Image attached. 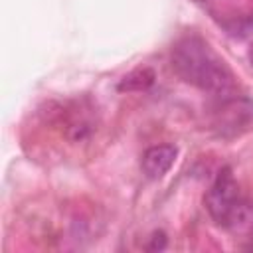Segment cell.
<instances>
[{"label": "cell", "instance_id": "7", "mask_svg": "<svg viewBox=\"0 0 253 253\" xmlns=\"http://www.w3.org/2000/svg\"><path fill=\"white\" fill-rule=\"evenodd\" d=\"M196 2H208V0H196Z\"/></svg>", "mask_w": 253, "mask_h": 253}, {"label": "cell", "instance_id": "1", "mask_svg": "<svg viewBox=\"0 0 253 253\" xmlns=\"http://www.w3.org/2000/svg\"><path fill=\"white\" fill-rule=\"evenodd\" d=\"M172 69L190 85L211 95L225 97L233 93V73L221 57L198 36H186L172 47Z\"/></svg>", "mask_w": 253, "mask_h": 253}, {"label": "cell", "instance_id": "5", "mask_svg": "<svg viewBox=\"0 0 253 253\" xmlns=\"http://www.w3.org/2000/svg\"><path fill=\"white\" fill-rule=\"evenodd\" d=\"M164 245H166V235L160 231V233H154L152 235V243L148 245V249H164Z\"/></svg>", "mask_w": 253, "mask_h": 253}, {"label": "cell", "instance_id": "4", "mask_svg": "<svg viewBox=\"0 0 253 253\" xmlns=\"http://www.w3.org/2000/svg\"><path fill=\"white\" fill-rule=\"evenodd\" d=\"M154 79L156 77L150 67H138L121 79L119 91H142V89H148L154 83Z\"/></svg>", "mask_w": 253, "mask_h": 253}, {"label": "cell", "instance_id": "2", "mask_svg": "<svg viewBox=\"0 0 253 253\" xmlns=\"http://www.w3.org/2000/svg\"><path fill=\"white\" fill-rule=\"evenodd\" d=\"M239 202H241V196H239V188H237V182H235L231 170L229 168L219 170L217 178L213 180L211 188L208 190V194L204 198L208 213L211 215V219L217 225L227 227Z\"/></svg>", "mask_w": 253, "mask_h": 253}, {"label": "cell", "instance_id": "6", "mask_svg": "<svg viewBox=\"0 0 253 253\" xmlns=\"http://www.w3.org/2000/svg\"><path fill=\"white\" fill-rule=\"evenodd\" d=\"M247 57H249V61H251V65H253V43H251V47H249V51H247Z\"/></svg>", "mask_w": 253, "mask_h": 253}, {"label": "cell", "instance_id": "3", "mask_svg": "<svg viewBox=\"0 0 253 253\" xmlns=\"http://www.w3.org/2000/svg\"><path fill=\"white\" fill-rule=\"evenodd\" d=\"M176 154H178V148L172 146V144H156V146H150L142 154V172L150 180L162 178L172 168V164L176 160Z\"/></svg>", "mask_w": 253, "mask_h": 253}]
</instances>
